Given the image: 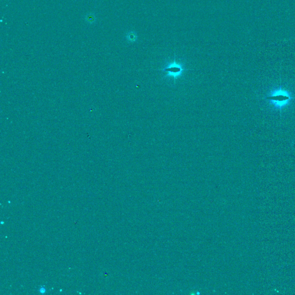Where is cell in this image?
<instances>
[{"label":"cell","mask_w":295,"mask_h":295,"mask_svg":"<svg viewBox=\"0 0 295 295\" xmlns=\"http://www.w3.org/2000/svg\"><path fill=\"white\" fill-rule=\"evenodd\" d=\"M268 99L271 101L273 105H274L276 107L281 109V108L288 105L291 99V97L285 90L280 88L273 92L271 95L268 97Z\"/></svg>","instance_id":"cell-2"},{"label":"cell","mask_w":295,"mask_h":295,"mask_svg":"<svg viewBox=\"0 0 295 295\" xmlns=\"http://www.w3.org/2000/svg\"><path fill=\"white\" fill-rule=\"evenodd\" d=\"M186 70L183 64L181 62L177 61L174 58L173 60L169 61L163 68L160 70L164 72V77L172 78L175 82L176 80L181 77Z\"/></svg>","instance_id":"cell-1"},{"label":"cell","mask_w":295,"mask_h":295,"mask_svg":"<svg viewBox=\"0 0 295 295\" xmlns=\"http://www.w3.org/2000/svg\"><path fill=\"white\" fill-rule=\"evenodd\" d=\"M96 18L95 14H87L85 17V20L86 23L92 24L95 22Z\"/></svg>","instance_id":"cell-4"},{"label":"cell","mask_w":295,"mask_h":295,"mask_svg":"<svg viewBox=\"0 0 295 295\" xmlns=\"http://www.w3.org/2000/svg\"><path fill=\"white\" fill-rule=\"evenodd\" d=\"M39 292H40V293H42V294L45 293L46 292L45 288V287H43V286H42V287H41V288L39 289Z\"/></svg>","instance_id":"cell-5"},{"label":"cell","mask_w":295,"mask_h":295,"mask_svg":"<svg viewBox=\"0 0 295 295\" xmlns=\"http://www.w3.org/2000/svg\"><path fill=\"white\" fill-rule=\"evenodd\" d=\"M137 38H138L137 34L136 32H134V31H130V32H127L126 34V39L127 42H129L130 43H133V42H136Z\"/></svg>","instance_id":"cell-3"}]
</instances>
